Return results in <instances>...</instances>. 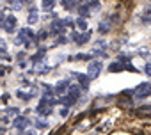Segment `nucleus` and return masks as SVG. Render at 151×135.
<instances>
[{
    "instance_id": "nucleus-1",
    "label": "nucleus",
    "mask_w": 151,
    "mask_h": 135,
    "mask_svg": "<svg viewBox=\"0 0 151 135\" xmlns=\"http://www.w3.org/2000/svg\"><path fill=\"white\" fill-rule=\"evenodd\" d=\"M133 94H135L137 100H144V98L151 96V82H144V84L137 85V87L133 89Z\"/></svg>"
},
{
    "instance_id": "nucleus-2",
    "label": "nucleus",
    "mask_w": 151,
    "mask_h": 135,
    "mask_svg": "<svg viewBox=\"0 0 151 135\" xmlns=\"http://www.w3.org/2000/svg\"><path fill=\"white\" fill-rule=\"evenodd\" d=\"M78 96H80V87H69V91H68L66 98H62L60 101H62V103H66V105H73L75 101L78 100Z\"/></svg>"
},
{
    "instance_id": "nucleus-3",
    "label": "nucleus",
    "mask_w": 151,
    "mask_h": 135,
    "mask_svg": "<svg viewBox=\"0 0 151 135\" xmlns=\"http://www.w3.org/2000/svg\"><path fill=\"white\" fill-rule=\"evenodd\" d=\"M101 68H103V64H101L100 60H93V62H89V71H87V77H89V78H96V77L101 73Z\"/></svg>"
},
{
    "instance_id": "nucleus-4",
    "label": "nucleus",
    "mask_w": 151,
    "mask_h": 135,
    "mask_svg": "<svg viewBox=\"0 0 151 135\" xmlns=\"http://www.w3.org/2000/svg\"><path fill=\"white\" fill-rule=\"evenodd\" d=\"M30 39H34V32H32L30 29H22L16 41H18V43H20V41H25V45L29 46V45H30Z\"/></svg>"
},
{
    "instance_id": "nucleus-5",
    "label": "nucleus",
    "mask_w": 151,
    "mask_h": 135,
    "mask_svg": "<svg viewBox=\"0 0 151 135\" xmlns=\"http://www.w3.org/2000/svg\"><path fill=\"white\" fill-rule=\"evenodd\" d=\"M2 27H4V30L13 32L14 27H16V18H14V16H7V18H4V20H2Z\"/></svg>"
},
{
    "instance_id": "nucleus-6",
    "label": "nucleus",
    "mask_w": 151,
    "mask_h": 135,
    "mask_svg": "<svg viewBox=\"0 0 151 135\" xmlns=\"http://www.w3.org/2000/svg\"><path fill=\"white\" fill-rule=\"evenodd\" d=\"M71 37L75 39V43H77V45H86L89 41V37H91V32H84V34H77V32H75Z\"/></svg>"
},
{
    "instance_id": "nucleus-7",
    "label": "nucleus",
    "mask_w": 151,
    "mask_h": 135,
    "mask_svg": "<svg viewBox=\"0 0 151 135\" xmlns=\"http://www.w3.org/2000/svg\"><path fill=\"white\" fill-rule=\"evenodd\" d=\"M14 126H16L18 130H25V128L29 126V119H27V117H23V116H20V117H16V119H14Z\"/></svg>"
},
{
    "instance_id": "nucleus-8",
    "label": "nucleus",
    "mask_w": 151,
    "mask_h": 135,
    "mask_svg": "<svg viewBox=\"0 0 151 135\" xmlns=\"http://www.w3.org/2000/svg\"><path fill=\"white\" fill-rule=\"evenodd\" d=\"M66 89H69V80H60V82L55 85V89H53V91H55L57 94H62Z\"/></svg>"
},
{
    "instance_id": "nucleus-9",
    "label": "nucleus",
    "mask_w": 151,
    "mask_h": 135,
    "mask_svg": "<svg viewBox=\"0 0 151 135\" xmlns=\"http://www.w3.org/2000/svg\"><path fill=\"white\" fill-rule=\"evenodd\" d=\"M41 6L45 11H52L53 6H55V0H41Z\"/></svg>"
},
{
    "instance_id": "nucleus-10",
    "label": "nucleus",
    "mask_w": 151,
    "mask_h": 135,
    "mask_svg": "<svg viewBox=\"0 0 151 135\" xmlns=\"http://www.w3.org/2000/svg\"><path fill=\"white\" fill-rule=\"evenodd\" d=\"M75 6H77V0H62V7L66 11H71Z\"/></svg>"
},
{
    "instance_id": "nucleus-11",
    "label": "nucleus",
    "mask_w": 151,
    "mask_h": 135,
    "mask_svg": "<svg viewBox=\"0 0 151 135\" xmlns=\"http://www.w3.org/2000/svg\"><path fill=\"white\" fill-rule=\"evenodd\" d=\"M121 70H124V66L121 62H114V64L109 66V71H121Z\"/></svg>"
},
{
    "instance_id": "nucleus-12",
    "label": "nucleus",
    "mask_w": 151,
    "mask_h": 135,
    "mask_svg": "<svg viewBox=\"0 0 151 135\" xmlns=\"http://www.w3.org/2000/svg\"><path fill=\"white\" fill-rule=\"evenodd\" d=\"M78 14H82L84 18H87V16H89V6H87V4L80 6V7H78Z\"/></svg>"
},
{
    "instance_id": "nucleus-13",
    "label": "nucleus",
    "mask_w": 151,
    "mask_h": 135,
    "mask_svg": "<svg viewBox=\"0 0 151 135\" xmlns=\"http://www.w3.org/2000/svg\"><path fill=\"white\" fill-rule=\"evenodd\" d=\"M77 78H78V84H82V87H87V85H89V77H86V75H77Z\"/></svg>"
},
{
    "instance_id": "nucleus-14",
    "label": "nucleus",
    "mask_w": 151,
    "mask_h": 135,
    "mask_svg": "<svg viewBox=\"0 0 151 135\" xmlns=\"http://www.w3.org/2000/svg\"><path fill=\"white\" fill-rule=\"evenodd\" d=\"M39 18H37V11L36 9H30V14H29V23H36Z\"/></svg>"
},
{
    "instance_id": "nucleus-15",
    "label": "nucleus",
    "mask_w": 151,
    "mask_h": 135,
    "mask_svg": "<svg viewBox=\"0 0 151 135\" xmlns=\"http://www.w3.org/2000/svg\"><path fill=\"white\" fill-rule=\"evenodd\" d=\"M77 25H78V29H80V30H86V29H87V23H86V20H84V18H82V20L78 18V20H77Z\"/></svg>"
},
{
    "instance_id": "nucleus-16",
    "label": "nucleus",
    "mask_w": 151,
    "mask_h": 135,
    "mask_svg": "<svg viewBox=\"0 0 151 135\" xmlns=\"http://www.w3.org/2000/svg\"><path fill=\"white\" fill-rule=\"evenodd\" d=\"M48 126V123L46 121H43V119H39V121H36V128H39V130H43V128H46Z\"/></svg>"
},
{
    "instance_id": "nucleus-17",
    "label": "nucleus",
    "mask_w": 151,
    "mask_h": 135,
    "mask_svg": "<svg viewBox=\"0 0 151 135\" xmlns=\"http://www.w3.org/2000/svg\"><path fill=\"white\" fill-rule=\"evenodd\" d=\"M46 36H48V32H45V30H43V32H39V34H37V37H39V39H41V41H43V39H45V37H46Z\"/></svg>"
},
{
    "instance_id": "nucleus-18",
    "label": "nucleus",
    "mask_w": 151,
    "mask_h": 135,
    "mask_svg": "<svg viewBox=\"0 0 151 135\" xmlns=\"http://www.w3.org/2000/svg\"><path fill=\"white\" fill-rule=\"evenodd\" d=\"M146 75H147V77H151V64H147V66H146Z\"/></svg>"
},
{
    "instance_id": "nucleus-19",
    "label": "nucleus",
    "mask_w": 151,
    "mask_h": 135,
    "mask_svg": "<svg viewBox=\"0 0 151 135\" xmlns=\"http://www.w3.org/2000/svg\"><path fill=\"white\" fill-rule=\"evenodd\" d=\"M27 135H34V133H27Z\"/></svg>"
}]
</instances>
